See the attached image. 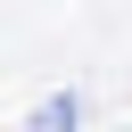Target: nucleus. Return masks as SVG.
<instances>
[{
    "label": "nucleus",
    "instance_id": "1",
    "mask_svg": "<svg viewBox=\"0 0 132 132\" xmlns=\"http://www.w3.org/2000/svg\"><path fill=\"white\" fill-rule=\"evenodd\" d=\"M74 124H82V99H74V91H50V99L25 116V132H74Z\"/></svg>",
    "mask_w": 132,
    "mask_h": 132
}]
</instances>
